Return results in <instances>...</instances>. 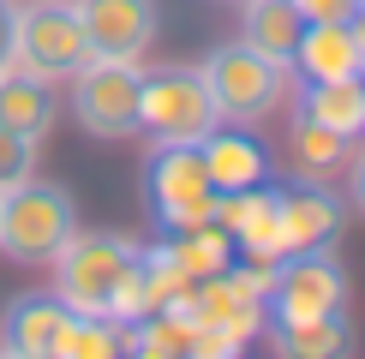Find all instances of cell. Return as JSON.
<instances>
[{
  "label": "cell",
  "instance_id": "cell-1",
  "mask_svg": "<svg viewBox=\"0 0 365 359\" xmlns=\"http://www.w3.org/2000/svg\"><path fill=\"white\" fill-rule=\"evenodd\" d=\"M204 84H210V102H216L222 126H257L282 108L287 96V66L269 54H257L252 42H222L210 48L204 66Z\"/></svg>",
  "mask_w": 365,
  "mask_h": 359
},
{
  "label": "cell",
  "instance_id": "cell-2",
  "mask_svg": "<svg viewBox=\"0 0 365 359\" xmlns=\"http://www.w3.org/2000/svg\"><path fill=\"white\" fill-rule=\"evenodd\" d=\"M216 198L197 144H156L144 156V204L156 234H186L197 222H216Z\"/></svg>",
  "mask_w": 365,
  "mask_h": 359
},
{
  "label": "cell",
  "instance_id": "cell-3",
  "mask_svg": "<svg viewBox=\"0 0 365 359\" xmlns=\"http://www.w3.org/2000/svg\"><path fill=\"white\" fill-rule=\"evenodd\" d=\"M138 258V239L126 234H78L54 251V299L66 311H84V318H108L114 288L126 276V264Z\"/></svg>",
  "mask_w": 365,
  "mask_h": 359
},
{
  "label": "cell",
  "instance_id": "cell-4",
  "mask_svg": "<svg viewBox=\"0 0 365 359\" xmlns=\"http://www.w3.org/2000/svg\"><path fill=\"white\" fill-rule=\"evenodd\" d=\"M329 311H347V269L336 246H306L269 264V288H264L269 323H312Z\"/></svg>",
  "mask_w": 365,
  "mask_h": 359
},
{
  "label": "cell",
  "instance_id": "cell-5",
  "mask_svg": "<svg viewBox=\"0 0 365 359\" xmlns=\"http://www.w3.org/2000/svg\"><path fill=\"white\" fill-rule=\"evenodd\" d=\"M222 126L210 84L197 66H156L138 84V132H150L156 144H204Z\"/></svg>",
  "mask_w": 365,
  "mask_h": 359
},
{
  "label": "cell",
  "instance_id": "cell-6",
  "mask_svg": "<svg viewBox=\"0 0 365 359\" xmlns=\"http://www.w3.org/2000/svg\"><path fill=\"white\" fill-rule=\"evenodd\" d=\"M78 209L60 186L24 180V186L0 192V251L12 264H54V251L72 239Z\"/></svg>",
  "mask_w": 365,
  "mask_h": 359
},
{
  "label": "cell",
  "instance_id": "cell-7",
  "mask_svg": "<svg viewBox=\"0 0 365 359\" xmlns=\"http://www.w3.org/2000/svg\"><path fill=\"white\" fill-rule=\"evenodd\" d=\"M84 60H90V42H84L72 0H30V6H19V24H12V66L19 72L66 84Z\"/></svg>",
  "mask_w": 365,
  "mask_h": 359
},
{
  "label": "cell",
  "instance_id": "cell-8",
  "mask_svg": "<svg viewBox=\"0 0 365 359\" xmlns=\"http://www.w3.org/2000/svg\"><path fill=\"white\" fill-rule=\"evenodd\" d=\"M138 60H84L72 72V114L90 138L120 144V138H138Z\"/></svg>",
  "mask_w": 365,
  "mask_h": 359
},
{
  "label": "cell",
  "instance_id": "cell-9",
  "mask_svg": "<svg viewBox=\"0 0 365 359\" xmlns=\"http://www.w3.org/2000/svg\"><path fill=\"white\" fill-rule=\"evenodd\" d=\"M90 60H138L156 42V0H72Z\"/></svg>",
  "mask_w": 365,
  "mask_h": 359
},
{
  "label": "cell",
  "instance_id": "cell-10",
  "mask_svg": "<svg viewBox=\"0 0 365 359\" xmlns=\"http://www.w3.org/2000/svg\"><path fill=\"white\" fill-rule=\"evenodd\" d=\"M276 216H282V251H306L336 246L347 209L324 180H299V186H276Z\"/></svg>",
  "mask_w": 365,
  "mask_h": 359
},
{
  "label": "cell",
  "instance_id": "cell-11",
  "mask_svg": "<svg viewBox=\"0 0 365 359\" xmlns=\"http://www.w3.org/2000/svg\"><path fill=\"white\" fill-rule=\"evenodd\" d=\"M365 66V42L354 19H329V24H306L294 48V72L306 84H329V78H359Z\"/></svg>",
  "mask_w": 365,
  "mask_h": 359
},
{
  "label": "cell",
  "instance_id": "cell-12",
  "mask_svg": "<svg viewBox=\"0 0 365 359\" xmlns=\"http://www.w3.org/2000/svg\"><path fill=\"white\" fill-rule=\"evenodd\" d=\"M60 323H66V306H60L54 293H19L6 311H0V353H12V359H48Z\"/></svg>",
  "mask_w": 365,
  "mask_h": 359
},
{
  "label": "cell",
  "instance_id": "cell-13",
  "mask_svg": "<svg viewBox=\"0 0 365 359\" xmlns=\"http://www.w3.org/2000/svg\"><path fill=\"white\" fill-rule=\"evenodd\" d=\"M197 156H204V174L216 192H246V186H264L269 180V156L264 144L252 138V126H234V132H210L204 144H197Z\"/></svg>",
  "mask_w": 365,
  "mask_h": 359
},
{
  "label": "cell",
  "instance_id": "cell-14",
  "mask_svg": "<svg viewBox=\"0 0 365 359\" xmlns=\"http://www.w3.org/2000/svg\"><path fill=\"white\" fill-rule=\"evenodd\" d=\"M54 120H60V96H54L48 78H30L19 66L0 72V126H12L19 138L42 144L54 132Z\"/></svg>",
  "mask_w": 365,
  "mask_h": 359
},
{
  "label": "cell",
  "instance_id": "cell-15",
  "mask_svg": "<svg viewBox=\"0 0 365 359\" xmlns=\"http://www.w3.org/2000/svg\"><path fill=\"white\" fill-rule=\"evenodd\" d=\"M299 30H306V19L294 0H240V42H252L257 54L282 60V66H294Z\"/></svg>",
  "mask_w": 365,
  "mask_h": 359
},
{
  "label": "cell",
  "instance_id": "cell-16",
  "mask_svg": "<svg viewBox=\"0 0 365 359\" xmlns=\"http://www.w3.org/2000/svg\"><path fill=\"white\" fill-rule=\"evenodd\" d=\"M162 251L174 258V269L186 281H210V276H222L234 264V234L222 222H197L186 234H162Z\"/></svg>",
  "mask_w": 365,
  "mask_h": 359
},
{
  "label": "cell",
  "instance_id": "cell-17",
  "mask_svg": "<svg viewBox=\"0 0 365 359\" xmlns=\"http://www.w3.org/2000/svg\"><path fill=\"white\" fill-rule=\"evenodd\" d=\"M299 114L317 126L341 132V138H365V78H329V84H306Z\"/></svg>",
  "mask_w": 365,
  "mask_h": 359
},
{
  "label": "cell",
  "instance_id": "cell-18",
  "mask_svg": "<svg viewBox=\"0 0 365 359\" xmlns=\"http://www.w3.org/2000/svg\"><path fill=\"white\" fill-rule=\"evenodd\" d=\"M269 348L282 359H341L354 348V329H347V311H329L312 323H269Z\"/></svg>",
  "mask_w": 365,
  "mask_h": 359
},
{
  "label": "cell",
  "instance_id": "cell-19",
  "mask_svg": "<svg viewBox=\"0 0 365 359\" xmlns=\"http://www.w3.org/2000/svg\"><path fill=\"white\" fill-rule=\"evenodd\" d=\"M126 353V329L114 318H84V311H66L54 335V359H120Z\"/></svg>",
  "mask_w": 365,
  "mask_h": 359
},
{
  "label": "cell",
  "instance_id": "cell-20",
  "mask_svg": "<svg viewBox=\"0 0 365 359\" xmlns=\"http://www.w3.org/2000/svg\"><path fill=\"white\" fill-rule=\"evenodd\" d=\"M192 318L180 311H150V318L126 323V353L138 359H192Z\"/></svg>",
  "mask_w": 365,
  "mask_h": 359
},
{
  "label": "cell",
  "instance_id": "cell-21",
  "mask_svg": "<svg viewBox=\"0 0 365 359\" xmlns=\"http://www.w3.org/2000/svg\"><path fill=\"white\" fill-rule=\"evenodd\" d=\"M347 156H354V138H341V132H329V126H317V120L294 114V162H299V174H306V180L341 174Z\"/></svg>",
  "mask_w": 365,
  "mask_h": 359
},
{
  "label": "cell",
  "instance_id": "cell-22",
  "mask_svg": "<svg viewBox=\"0 0 365 359\" xmlns=\"http://www.w3.org/2000/svg\"><path fill=\"white\" fill-rule=\"evenodd\" d=\"M30 174H36V144H30V138H19L12 126H0V192L24 186Z\"/></svg>",
  "mask_w": 365,
  "mask_h": 359
},
{
  "label": "cell",
  "instance_id": "cell-23",
  "mask_svg": "<svg viewBox=\"0 0 365 359\" xmlns=\"http://www.w3.org/2000/svg\"><path fill=\"white\" fill-rule=\"evenodd\" d=\"M294 6H299L306 24H329V19H354L359 0H294Z\"/></svg>",
  "mask_w": 365,
  "mask_h": 359
},
{
  "label": "cell",
  "instance_id": "cell-24",
  "mask_svg": "<svg viewBox=\"0 0 365 359\" xmlns=\"http://www.w3.org/2000/svg\"><path fill=\"white\" fill-rule=\"evenodd\" d=\"M12 24H19V0H0V72H12Z\"/></svg>",
  "mask_w": 365,
  "mask_h": 359
},
{
  "label": "cell",
  "instance_id": "cell-25",
  "mask_svg": "<svg viewBox=\"0 0 365 359\" xmlns=\"http://www.w3.org/2000/svg\"><path fill=\"white\" fill-rule=\"evenodd\" d=\"M347 198H354V209L365 216V144L347 156Z\"/></svg>",
  "mask_w": 365,
  "mask_h": 359
},
{
  "label": "cell",
  "instance_id": "cell-26",
  "mask_svg": "<svg viewBox=\"0 0 365 359\" xmlns=\"http://www.w3.org/2000/svg\"><path fill=\"white\" fill-rule=\"evenodd\" d=\"M222 6H240V0H222Z\"/></svg>",
  "mask_w": 365,
  "mask_h": 359
},
{
  "label": "cell",
  "instance_id": "cell-27",
  "mask_svg": "<svg viewBox=\"0 0 365 359\" xmlns=\"http://www.w3.org/2000/svg\"><path fill=\"white\" fill-rule=\"evenodd\" d=\"M359 78H365V66H359Z\"/></svg>",
  "mask_w": 365,
  "mask_h": 359
}]
</instances>
